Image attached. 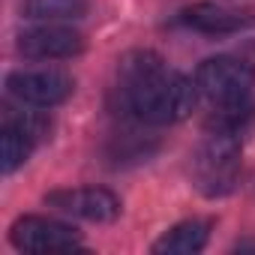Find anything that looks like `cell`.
<instances>
[{"mask_svg":"<svg viewBox=\"0 0 255 255\" xmlns=\"http://www.w3.org/2000/svg\"><path fill=\"white\" fill-rule=\"evenodd\" d=\"M36 144L39 141L24 129V126L3 120V138H0V168H3V174L18 171L30 159V153H33Z\"/></svg>","mask_w":255,"mask_h":255,"instance_id":"8fae6325","label":"cell"},{"mask_svg":"<svg viewBox=\"0 0 255 255\" xmlns=\"http://www.w3.org/2000/svg\"><path fill=\"white\" fill-rule=\"evenodd\" d=\"M120 102L135 120L150 126H168L195 108L198 87L192 78L168 69L153 51H129L117 66Z\"/></svg>","mask_w":255,"mask_h":255,"instance_id":"6da1fadb","label":"cell"},{"mask_svg":"<svg viewBox=\"0 0 255 255\" xmlns=\"http://www.w3.org/2000/svg\"><path fill=\"white\" fill-rule=\"evenodd\" d=\"M84 51V36L66 24H39L24 30L18 39V54L27 60H72Z\"/></svg>","mask_w":255,"mask_h":255,"instance_id":"52a82bcc","label":"cell"},{"mask_svg":"<svg viewBox=\"0 0 255 255\" xmlns=\"http://www.w3.org/2000/svg\"><path fill=\"white\" fill-rule=\"evenodd\" d=\"M24 18L39 24H60V21H78L87 15L90 0H24L21 3Z\"/></svg>","mask_w":255,"mask_h":255,"instance_id":"30bf717a","label":"cell"},{"mask_svg":"<svg viewBox=\"0 0 255 255\" xmlns=\"http://www.w3.org/2000/svg\"><path fill=\"white\" fill-rule=\"evenodd\" d=\"M207 237H210V222L186 219V222H177L174 228H168L153 243V252L156 255H192L207 246Z\"/></svg>","mask_w":255,"mask_h":255,"instance_id":"9c48e42d","label":"cell"},{"mask_svg":"<svg viewBox=\"0 0 255 255\" xmlns=\"http://www.w3.org/2000/svg\"><path fill=\"white\" fill-rule=\"evenodd\" d=\"M180 21L189 30H198L207 36H228L255 24V15L249 9L231 6L228 0H219V3H192L189 9L180 12Z\"/></svg>","mask_w":255,"mask_h":255,"instance_id":"ba28073f","label":"cell"},{"mask_svg":"<svg viewBox=\"0 0 255 255\" xmlns=\"http://www.w3.org/2000/svg\"><path fill=\"white\" fill-rule=\"evenodd\" d=\"M45 204L87 222H114L120 216V198L102 186H66L45 195Z\"/></svg>","mask_w":255,"mask_h":255,"instance_id":"8992f818","label":"cell"},{"mask_svg":"<svg viewBox=\"0 0 255 255\" xmlns=\"http://www.w3.org/2000/svg\"><path fill=\"white\" fill-rule=\"evenodd\" d=\"M9 243L18 252H72L81 246V234L57 219L18 216L9 225Z\"/></svg>","mask_w":255,"mask_h":255,"instance_id":"277c9868","label":"cell"},{"mask_svg":"<svg viewBox=\"0 0 255 255\" xmlns=\"http://www.w3.org/2000/svg\"><path fill=\"white\" fill-rule=\"evenodd\" d=\"M228 3H231V0H228Z\"/></svg>","mask_w":255,"mask_h":255,"instance_id":"7c38bea8","label":"cell"},{"mask_svg":"<svg viewBox=\"0 0 255 255\" xmlns=\"http://www.w3.org/2000/svg\"><path fill=\"white\" fill-rule=\"evenodd\" d=\"M198 93L213 105H237V102H249L252 99V87H255V69L246 60L237 57H210L204 60L195 75H192Z\"/></svg>","mask_w":255,"mask_h":255,"instance_id":"3957f363","label":"cell"},{"mask_svg":"<svg viewBox=\"0 0 255 255\" xmlns=\"http://www.w3.org/2000/svg\"><path fill=\"white\" fill-rule=\"evenodd\" d=\"M240 177V132L207 129V138L192 156V183L201 195L219 198L237 186Z\"/></svg>","mask_w":255,"mask_h":255,"instance_id":"7a4b0ae2","label":"cell"},{"mask_svg":"<svg viewBox=\"0 0 255 255\" xmlns=\"http://www.w3.org/2000/svg\"><path fill=\"white\" fill-rule=\"evenodd\" d=\"M6 90L24 105L54 108L72 96L75 81L63 69H21L6 78Z\"/></svg>","mask_w":255,"mask_h":255,"instance_id":"5b68a950","label":"cell"}]
</instances>
